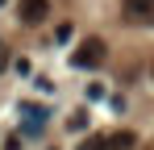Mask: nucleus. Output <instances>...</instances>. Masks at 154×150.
<instances>
[{
  "label": "nucleus",
  "instance_id": "f257e3e1",
  "mask_svg": "<svg viewBox=\"0 0 154 150\" xmlns=\"http://www.w3.org/2000/svg\"><path fill=\"white\" fill-rule=\"evenodd\" d=\"M100 58H104V42H100V38H83V46L71 54V63H75V67H96Z\"/></svg>",
  "mask_w": 154,
  "mask_h": 150
},
{
  "label": "nucleus",
  "instance_id": "f03ea898",
  "mask_svg": "<svg viewBox=\"0 0 154 150\" xmlns=\"http://www.w3.org/2000/svg\"><path fill=\"white\" fill-rule=\"evenodd\" d=\"M125 17L129 21H154V0H125Z\"/></svg>",
  "mask_w": 154,
  "mask_h": 150
},
{
  "label": "nucleus",
  "instance_id": "7ed1b4c3",
  "mask_svg": "<svg viewBox=\"0 0 154 150\" xmlns=\"http://www.w3.org/2000/svg\"><path fill=\"white\" fill-rule=\"evenodd\" d=\"M46 13H50V4H46V0H21V21H42V17H46Z\"/></svg>",
  "mask_w": 154,
  "mask_h": 150
},
{
  "label": "nucleus",
  "instance_id": "20e7f679",
  "mask_svg": "<svg viewBox=\"0 0 154 150\" xmlns=\"http://www.w3.org/2000/svg\"><path fill=\"white\" fill-rule=\"evenodd\" d=\"M133 146H137V138H133L129 129H121V133H112V138L104 142V150H133Z\"/></svg>",
  "mask_w": 154,
  "mask_h": 150
},
{
  "label": "nucleus",
  "instance_id": "39448f33",
  "mask_svg": "<svg viewBox=\"0 0 154 150\" xmlns=\"http://www.w3.org/2000/svg\"><path fill=\"white\" fill-rule=\"evenodd\" d=\"M67 125H71V129H88V113H75V117H71Z\"/></svg>",
  "mask_w": 154,
  "mask_h": 150
},
{
  "label": "nucleus",
  "instance_id": "423d86ee",
  "mask_svg": "<svg viewBox=\"0 0 154 150\" xmlns=\"http://www.w3.org/2000/svg\"><path fill=\"white\" fill-rule=\"evenodd\" d=\"M79 150H104V138H88V142H83Z\"/></svg>",
  "mask_w": 154,
  "mask_h": 150
},
{
  "label": "nucleus",
  "instance_id": "0eeeda50",
  "mask_svg": "<svg viewBox=\"0 0 154 150\" xmlns=\"http://www.w3.org/2000/svg\"><path fill=\"white\" fill-rule=\"evenodd\" d=\"M4 63H8V54H0V67H4Z\"/></svg>",
  "mask_w": 154,
  "mask_h": 150
},
{
  "label": "nucleus",
  "instance_id": "6e6552de",
  "mask_svg": "<svg viewBox=\"0 0 154 150\" xmlns=\"http://www.w3.org/2000/svg\"><path fill=\"white\" fill-rule=\"evenodd\" d=\"M0 4H4V0H0Z\"/></svg>",
  "mask_w": 154,
  "mask_h": 150
}]
</instances>
